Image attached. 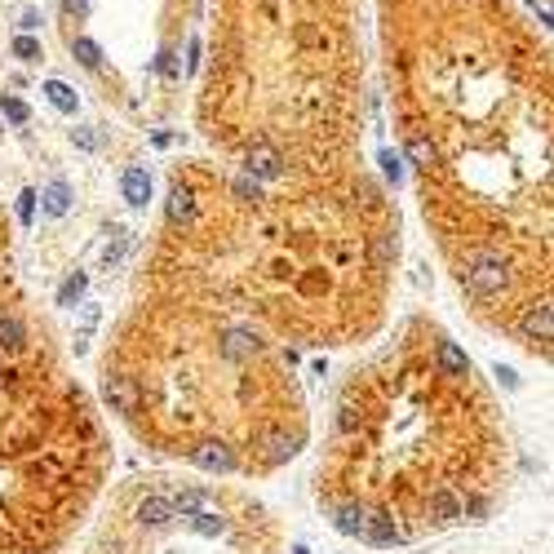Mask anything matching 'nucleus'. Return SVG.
<instances>
[{"label": "nucleus", "mask_w": 554, "mask_h": 554, "mask_svg": "<svg viewBox=\"0 0 554 554\" xmlns=\"http://www.w3.org/2000/svg\"><path fill=\"white\" fill-rule=\"evenodd\" d=\"M226 173L187 164L98 364L103 404L151 457L258 483L311 444L297 350L266 324Z\"/></svg>", "instance_id": "f257e3e1"}, {"label": "nucleus", "mask_w": 554, "mask_h": 554, "mask_svg": "<svg viewBox=\"0 0 554 554\" xmlns=\"http://www.w3.org/2000/svg\"><path fill=\"white\" fill-rule=\"evenodd\" d=\"M373 342L333 391L311 475L328 528L395 550L488 524L514 483V439L492 386L426 311Z\"/></svg>", "instance_id": "f03ea898"}, {"label": "nucleus", "mask_w": 554, "mask_h": 554, "mask_svg": "<svg viewBox=\"0 0 554 554\" xmlns=\"http://www.w3.org/2000/svg\"><path fill=\"white\" fill-rule=\"evenodd\" d=\"M111 430L18 279L0 213V554H67L111 488Z\"/></svg>", "instance_id": "7ed1b4c3"}, {"label": "nucleus", "mask_w": 554, "mask_h": 554, "mask_svg": "<svg viewBox=\"0 0 554 554\" xmlns=\"http://www.w3.org/2000/svg\"><path fill=\"white\" fill-rule=\"evenodd\" d=\"M85 554H289L266 501L235 479L160 466L103 492Z\"/></svg>", "instance_id": "20e7f679"}, {"label": "nucleus", "mask_w": 554, "mask_h": 554, "mask_svg": "<svg viewBox=\"0 0 554 554\" xmlns=\"http://www.w3.org/2000/svg\"><path fill=\"white\" fill-rule=\"evenodd\" d=\"M125 200H129V204H146V200H151V173L146 169H129L125 173Z\"/></svg>", "instance_id": "39448f33"}, {"label": "nucleus", "mask_w": 554, "mask_h": 554, "mask_svg": "<svg viewBox=\"0 0 554 554\" xmlns=\"http://www.w3.org/2000/svg\"><path fill=\"white\" fill-rule=\"evenodd\" d=\"M45 93H49V103H54L58 111H67V115L76 111V89H71V85H62V80H49Z\"/></svg>", "instance_id": "423d86ee"}, {"label": "nucleus", "mask_w": 554, "mask_h": 554, "mask_svg": "<svg viewBox=\"0 0 554 554\" xmlns=\"http://www.w3.org/2000/svg\"><path fill=\"white\" fill-rule=\"evenodd\" d=\"M67 204H71V191H67V182H54V187L45 191V209L54 213V217H62V213H67Z\"/></svg>", "instance_id": "0eeeda50"}, {"label": "nucleus", "mask_w": 554, "mask_h": 554, "mask_svg": "<svg viewBox=\"0 0 554 554\" xmlns=\"http://www.w3.org/2000/svg\"><path fill=\"white\" fill-rule=\"evenodd\" d=\"M0 111H5V120H13V125H27L31 120L27 103H18V98H9V93H0Z\"/></svg>", "instance_id": "6e6552de"}, {"label": "nucleus", "mask_w": 554, "mask_h": 554, "mask_svg": "<svg viewBox=\"0 0 554 554\" xmlns=\"http://www.w3.org/2000/svg\"><path fill=\"white\" fill-rule=\"evenodd\" d=\"M71 49H76V58L85 62V67H98V62H103V49H98L89 36H76V45H71Z\"/></svg>", "instance_id": "1a4fd4ad"}, {"label": "nucleus", "mask_w": 554, "mask_h": 554, "mask_svg": "<svg viewBox=\"0 0 554 554\" xmlns=\"http://www.w3.org/2000/svg\"><path fill=\"white\" fill-rule=\"evenodd\" d=\"M13 54H18L23 62H36L40 58V45L31 40V36H18V40H13Z\"/></svg>", "instance_id": "9d476101"}, {"label": "nucleus", "mask_w": 554, "mask_h": 554, "mask_svg": "<svg viewBox=\"0 0 554 554\" xmlns=\"http://www.w3.org/2000/svg\"><path fill=\"white\" fill-rule=\"evenodd\" d=\"M80 293H85V275H71V279H67V289H62V306H71Z\"/></svg>", "instance_id": "9b49d317"}, {"label": "nucleus", "mask_w": 554, "mask_h": 554, "mask_svg": "<svg viewBox=\"0 0 554 554\" xmlns=\"http://www.w3.org/2000/svg\"><path fill=\"white\" fill-rule=\"evenodd\" d=\"M31 209H36V191H23L18 195V217L23 222H31Z\"/></svg>", "instance_id": "f8f14e48"}, {"label": "nucleus", "mask_w": 554, "mask_h": 554, "mask_svg": "<svg viewBox=\"0 0 554 554\" xmlns=\"http://www.w3.org/2000/svg\"><path fill=\"white\" fill-rule=\"evenodd\" d=\"M18 27H23V31L40 27V13H36V9H23V13H18Z\"/></svg>", "instance_id": "ddd939ff"}, {"label": "nucleus", "mask_w": 554, "mask_h": 554, "mask_svg": "<svg viewBox=\"0 0 554 554\" xmlns=\"http://www.w3.org/2000/svg\"><path fill=\"white\" fill-rule=\"evenodd\" d=\"M67 13H76V18H85V13H89V0H67Z\"/></svg>", "instance_id": "4468645a"}]
</instances>
